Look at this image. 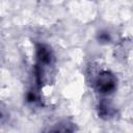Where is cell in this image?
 Here are the masks:
<instances>
[{
	"instance_id": "obj_6",
	"label": "cell",
	"mask_w": 133,
	"mask_h": 133,
	"mask_svg": "<svg viewBox=\"0 0 133 133\" xmlns=\"http://www.w3.org/2000/svg\"><path fill=\"white\" fill-rule=\"evenodd\" d=\"M9 117H10V113L7 106L2 102H0V127L6 125L9 121Z\"/></svg>"
},
{
	"instance_id": "obj_5",
	"label": "cell",
	"mask_w": 133,
	"mask_h": 133,
	"mask_svg": "<svg viewBox=\"0 0 133 133\" xmlns=\"http://www.w3.org/2000/svg\"><path fill=\"white\" fill-rule=\"evenodd\" d=\"M75 130H76L75 125L70 122H61L55 125L54 128L50 129V131H55V132H74Z\"/></svg>"
},
{
	"instance_id": "obj_1",
	"label": "cell",
	"mask_w": 133,
	"mask_h": 133,
	"mask_svg": "<svg viewBox=\"0 0 133 133\" xmlns=\"http://www.w3.org/2000/svg\"><path fill=\"white\" fill-rule=\"evenodd\" d=\"M117 77L109 70L100 71L94 80L96 91L102 96H110L114 94L117 89Z\"/></svg>"
},
{
	"instance_id": "obj_4",
	"label": "cell",
	"mask_w": 133,
	"mask_h": 133,
	"mask_svg": "<svg viewBox=\"0 0 133 133\" xmlns=\"http://www.w3.org/2000/svg\"><path fill=\"white\" fill-rule=\"evenodd\" d=\"M96 37H97L98 43L101 44V45H108V44H110V43L112 42V39H113L111 32H110L109 30H107V29H102V30H100V31L97 33V36H96Z\"/></svg>"
},
{
	"instance_id": "obj_2",
	"label": "cell",
	"mask_w": 133,
	"mask_h": 133,
	"mask_svg": "<svg viewBox=\"0 0 133 133\" xmlns=\"http://www.w3.org/2000/svg\"><path fill=\"white\" fill-rule=\"evenodd\" d=\"M97 113L98 116L104 121L112 119L116 116V107L112 104L111 101L108 99H102L99 101L97 105Z\"/></svg>"
},
{
	"instance_id": "obj_3",
	"label": "cell",
	"mask_w": 133,
	"mask_h": 133,
	"mask_svg": "<svg viewBox=\"0 0 133 133\" xmlns=\"http://www.w3.org/2000/svg\"><path fill=\"white\" fill-rule=\"evenodd\" d=\"M39 90L41 88L35 84V87H31L27 90L25 95V100L30 105H36L39 103Z\"/></svg>"
}]
</instances>
